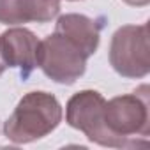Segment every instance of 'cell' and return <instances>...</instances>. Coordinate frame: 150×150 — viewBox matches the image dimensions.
<instances>
[{
    "label": "cell",
    "mask_w": 150,
    "mask_h": 150,
    "mask_svg": "<svg viewBox=\"0 0 150 150\" xmlns=\"http://www.w3.org/2000/svg\"><path fill=\"white\" fill-rule=\"evenodd\" d=\"M101 28H103V23L78 13L62 14L55 25V32H60L62 35L69 37L87 57H92L97 51Z\"/></svg>",
    "instance_id": "obj_8"
},
{
    "label": "cell",
    "mask_w": 150,
    "mask_h": 150,
    "mask_svg": "<svg viewBox=\"0 0 150 150\" xmlns=\"http://www.w3.org/2000/svg\"><path fill=\"white\" fill-rule=\"evenodd\" d=\"M72 2H74V0H72Z\"/></svg>",
    "instance_id": "obj_11"
},
{
    "label": "cell",
    "mask_w": 150,
    "mask_h": 150,
    "mask_svg": "<svg viewBox=\"0 0 150 150\" xmlns=\"http://www.w3.org/2000/svg\"><path fill=\"white\" fill-rule=\"evenodd\" d=\"M6 62H4V58H2V55H0V76H2V74H4V71H6Z\"/></svg>",
    "instance_id": "obj_10"
},
{
    "label": "cell",
    "mask_w": 150,
    "mask_h": 150,
    "mask_svg": "<svg viewBox=\"0 0 150 150\" xmlns=\"http://www.w3.org/2000/svg\"><path fill=\"white\" fill-rule=\"evenodd\" d=\"M39 42L41 41L28 28H9L0 35V55L7 67L20 69L21 78L27 80L37 67Z\"/></svg>",
    "instance_id": "obj_6"
},
{
    "label": "cell",
    "mask_w": 150,
    "mask_h": 150,
    "mask_svg": "<svg viewBox=\"0 0 150 150\" xmlns=\"http://www.w3.org/2000/svg\"><path fill=\"white\" fill-rule=\"evenodd\" d=\"M87 58L76 44L60 32H53L39 42L37 67L60 85L76 83L87 71Z\"/></svg>",
    "instance_id": "obj_3"
},
{
    "label": "cell",
    "mask_w": 150,
    "mask_h": 150,
    "mask_svg": "<svg viewBox=\"0 0 150 150\" xmlns=\"http://www.w3.org/2000/svg\"><path fill=\"white\" fill-rule=\"evenodd\" d=\"M60 13V0H0V23H48Z\"/></svg>",
    "instance_id": "obj_7"
},
{
    "label": "cell",
    "mask_w": 150,
    "mask_h": 150,
    "mask_svg": "<svg viewBox=\"0 0 150 150\" xmlns=\"http://www.w3.org/2000/svg\"><path fill=\"white\" fill-rule=\"evenodd\" d=\"M104 103L106 99L97 90H80L67 101L65 122L72 129L81 131L92 143L115 148L103 122Z\"/></svg>",
    "instance_id": "obj_5"
},
{
    "label": "cell",
    "mask_w": 150,
    "mask_h": 150,
    "mask_svg": "<svg viewBox=\"0 0 150 150\" xmlns=\"http://www.w3.org/2000/svg\"><path fill=\"white\" fill-rule=\"evenodd\" d=\"M62 106L53 94L28 92L4 124L9 141L23 145L53 132L62 122Z\"/></svg>",
    "instance_id": "obj_2"
},
{
    "label": "cell",
    "mask_w": 150,
    "mask_h": 150,
    "mask_svg": "<svg viewBox=\"0 0 150 150\" xmlns=\"http://www.w3.org/2000/svg\"><path fill=\"white\" fill-rule=\"evenodd\" d=\"M148 25H124L110 42V64L124 78L138 80L150 72Z\"/></svg>",
    "instance_id": "obj_4"
},
{
    "label": "cell",
    "mask_w": 150,
    "mask_h": 150,
    "mask_svg": "<svg viewBox=\"0 0 150 150\" xmlns=\"http://www.w3.org/2000/svg\"><path fill=\"white\" fill-rule=\"evenodd\" d=\"M124 2L129 6H134V7H143V6H148L150 0H124Z\"/></svg>",
    "instance_id": "obj_9"
},
{
    "label": "cell",
    "mask_w": 150,
    "mask_h": 150,
    "mask_svg": "<svg viewBox=\"0 0 150 150\" xmlns=\"http://www.w3.org/2000/svg\"><path fill=\"white\" fill-rule=\"evenodd\" d=\"M150 88L141 85L132 94L104 103L103 122L115 148L146 146L150 136Z\"/></svg>",
    "instance_id": "obj_1"
}]
</instances>
